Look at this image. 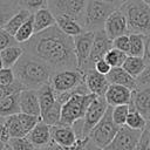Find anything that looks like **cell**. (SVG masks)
Returning <instances> with one entry per match:
<instances>
[{"mask_svg": "<svg viewBox=\"0 0 150 150\" xmlns=\"http://www.w3.org/2000/svg\"><path fill=\"white\" fill-rule=\"evenodd\" d=\"M130 36V56L143 57L145 52V35L143 34H129Z\"/></svg>", "mask_w": 150, "mask_h": 150, "instance_id": "cell-32", "label": "cell"}, {"mask_svg": "<svg viewBox=\"0 0 150 150\" xmlns=\"http://www.w3.org/2000/svg\"><path fill=\"white\" fill-rule=\"evenodd\" d=\"M14 45H18L16 41H15V39H14V36L9 35V34H8L6 30H4V29H0V53H1L4 49H6L7 47L14 46Z\"/></svg>", "mask_w": 150, "mask_h": 150, "instance_id": "cell-40", "label": "cell"}, {"mask_svg": "<svg viewBox=\"0 0 150 150\" xmlns=\"http://www.w3.org/2000/svg\"><path fill=\"white\" fill-rule=\"evenodd\" d=\"M62 150H67V149H62ZM68 150H69V149H68Z\"/></svg>", "mask_w": 150, "mask_h": 150, "instance_id": "cell-54", "label": "cell"}, {"mask_svg": "<svg viewBox=\"0 0 150 150\" xmlns=\"http://www.w3.org/2000/svg\"><path fill=\"white\" fill-rule=\"evenodd\" d=\"M34 34H35L34 33V19H33V13H32V15L27 19V21L16 32V34L14 35V39L18 45H23L28 42L33 38Z\"/></svg>", "mask_w": 150, "mask_h": 150, "instance_id": "cell-30", "label": "cell"}, {"mask_svg": "<svg viewBox=\"0 0 150 150\" xmlns=\"http://www.w3.org/2000/svg\"><path fill=\"white\" fill-rule=\"evenodd\" d=\"M84 83L90 94L95 96H104L105 91L109 87V82L107 76L98 74L95 69H89L83 73Z\"/></svg>", "mask_w": 150, "mask_h": 150, "instance_id": "cell-16", "label": "cell"}, {"mask_svg": "<svg viewBox=\"0 0 150 150\" xmlns=\"http://www.w3.org/2000/svg\"><path fill=\"white\" fill-rule=\"evenodd\" d=\"M5 127H6V130L9 135V138H18V137H26L27 136L18 115H13V116L5 118Z\"/></svg>", "mask_w": 150, "mask_h": 150, "instance_id": "cell-28", "label": "cell"}, {"mask_svg": "<svg viewBox=\"0 0 150 150\" xmlns=\"http://www.w3.org/2000/svg\"><path fill=\"white\" fill-rule=\"evenodd\" d=\"M130 111V105L129 104H123V105H117L114 107L111 110V115H112V120L115 122L116 125L124 127L125 122H127V117L129 115Z\"/></svg>", "mask_w": 150, "mask_h": 150, "instance_id": "cell-34", "label": "cell"}, {"mask_svg": "<svg viewBox=\"0 0 150 150\" xmlns=\"http://www.w3.org/2000/svg\"><path fill=\"white\" fill-rule=\"evenodd\" d=\"M89 0H49L48 8L56 15L70 18L84 28L86 13Z\"/></svg>", "mask_w": 150, "mask_h": 150, "instance_id": "cell-5", "label": "cell"}, {"mask_svg": "<svg viewBox=\"0 0 150 150\" xmlns=\"http://www.w3.org/2000/svg\"><path fill=\"white\" fill-rule=\"evenodd\" d=\"M50 134H52V141L59 146L67 150L71 149L77 142L76 134L73 127H69V125L57 124V125L50 127Z\"/></svg>", "mask_w": 150, "mask_h": 150, "instance_id": "cell-14", "label": "cell"}, {"mask_svg": "<svg viewBox=\"0 0 150 150\" xmlns=\"http://www.w3.org/2000/svg\"><path fill=\"white\" fill-rule=\"evenodd\" d=\"M4 150H12V148H11V145H9L8 143H6V144H5V148H4Z\"/></svg>", "mask_w": 150, "mask_h": 150, "instance_id": "cell-48", "label": "cell"}, {"mask_svg": "<svg viewBox=\"0 0 150 150\" xmlns=\"http://www.w3.org/2000/svg\"><path fill=\"white\" fill-rule=\"evenodd\" d=\"M61 108H62V104L56 101L50 108H48L46 111H43L41 114V121L49 127H54V125L60 124Z\"/></svg>", "mask_w": 150, "mask_h": 150, "instance_id": "cell-31", "label": "cell"}, {"mask_svg": "<svg viewBox=\"0 0 150 150\" xmlns=\"http://www.w3.org/2000/svg\"><path fill=\"white\" fill-rule=\"evenodd\" d=\"M84 82L83 73L79 69L76 70H59L55 71L49 81V84L52 86L55 94H64L73 91L76 89L81 83Z\"/></svg>", "mask_w": 150, "mask_h": 150, "instance_id": "cell-8", "label": "cell"}, {"mask_svg": "<svg viewBox=\"0 0 150 150\" xmlns=\"http://www.w3.org/2000/svg\"><path fill=\"white\" fill-rule=\"evenodd\" d=\"M149 36H150V30H149Z\"/></svg>", "mask_w": 150, "mask_h": 150, "instance_id": "cell-53", "label": "cell"}, {"mask_svg": "<svg viewBox=\"0 0 150 150\" xmlns=\"http://www.w3.org/2000/svg\"><path fill=\"white\" fill-rule=\"evenodd\" d=\"M23 54H25V49L21 45L9 46L6 49H4L0 53L2 63H4V68H13Z\"/></svg>", "mask_w": 150, "mask_h": 150, "instance_id": "cell-25", "label": "cell"}, {"mask_svg": "<svg viewBox=\"0 0 150 150\" xmlns=\"http://www.w3.org/2000/svg\"><path fill=\"white\" fill-rule=\"evenodd\" d=\"M33 19H34V33L35 34L41 33L56 25L55 16L48 7L35 11L33 13Z\"/></svg>", "mask_w": 150, "mask_h": 150, "instance_id": "cell-21", "label": "cell"}, {"mask_svg": "<svg viewBox=\"0 0 150 150\" xmlns=\"http://www.w3.org/2000/svg\"><path fill=\"white\" fill-rule=\"evenodd\" d=\"M48 7V0H19V8L34 13L38 9Z\"/></svg>", "mask_w": 150, "mask_h": 150, "instance_id": "cell-35", "label": "cell"}, {"mask_svg": "<svg viewBox=\"0 0 150 150\" xmlns=\"http://www.w3.org/2000/svg\"><path fill=\"white\" fill-rule=\"evenodd\" d=\"M111 110H112V107H108L102 120L96 124V127L89 134L90 142L95 146L102 150L110 144V142L114 139L117 131L120 130V127L116 125L112 120Z\"/></svg>", "mask_w": 150, "mask_h": 150, "instance_id": "cell-6", "label": "cell"}, {"mask_svg": "<svg viewBox=\"0 0 150 150\" xmlns=\"http://www.w3.org/2000/svg\"><path fill=\"white\" fill-rule=\"evenodd\" d=\"M128 57V54L118 50V49H115V48H111L107 55L104 56V60L110 64L111 68H118V67H122L124 61L127 60Z\"/></svg>", "mask_w": 150, "mask_h": 150, "instance_id": "cell-33", "label": "cell"}, {"mask_svg": "<svg viewBox=\"0 0 150 150\" xmlns=\"http://www.w3.org/2000/svg\"><path fill=\"white\" fill-rule=\"evenodd\" d=\"M20 109L23 114L39 117L41 116V108L36 90L25 89L20 91Z\"/></svg>", "mask_w": 150, "mask_h": 150, "instance_id": "cell-18", "label": "cell"}, {"mask_svg": "<svg viewBox=\"0 0 150 150\" xmlns=\"http://www.w3.org/2000/svg\"><path fill=\"white\" fill-rule=\"evenodd\" d=\"M32 15V13L27 9H19L16 13H14L8 21L6 22V25L4 26V30H6L9 35L14 36L16 34V32L21 28V26L27 21V19Z\"/></svg>", "mask_w": 150, "mask_h": 150, "instance_id": "cell-24", "label": "cell"}, {"mask_svg": "<svg viewBox=\"0 0 150 150\" xmlns=\"http://www.w3.org/2000/svg\"><path fill=\"white\" fill-rule=\"evenodd\" d=\"M55 20H56V26L60 28V30L70 38H75L86 30L79 22H76L75 20H73L70 18L56 15Z\"/></svg>", "mask_w": 150, "mask_h": 150, "instance_id": "cell-23", "label": "cell"}, {"mask_svg": "<svg viewBox=\"0 0 150 150\" xmlns=\"http://www.w3.org/2000/svg\"><path fill=\"white\" fill-rule=\"evenodd\" d=\"M120 9L127 18L129 34L149 35L150 6L144 0H127Z\"/></svg>", "mask_w": 150, "mask_h": 150, "instance_id": "cell-3", "label": "cell"}, {"mask_svg": "<svg viewBox=\"0 0 150 150\" xmlns=\"http://www.w3.org/2000/svg\"><path fill=\"white\" fill-rule=\"evenodd\" d=\"M48 1H49V0H48Z\"/></svg>", "mask_w": 150, "mask_h": 150, "instance_id": "cell-56", "label": "cell"}, {"mask_svg": "<svg viewBox=\"0 0 150 150\" xmlns=\"http://www.w3.org/2000/svg\"><path fill=\"white\" fill-rule=\"evenodd\" d=\"M21 112L20 109V91L11 94L0 101V116L7 118Z\"/></svg>", "mask_w": 150, "mask_h": 150, "instance_id": "cell-22", "label": "cell"}, {"mask_svg": "<svg viewBox=\"0 0 150 150\" xmlns=\"http://www.w3.org/2000/svg\"><path fill=\"white\" fill-rule=\"evenodd\" d=\"M137 87H150V66H145L144 70L141 73V75L136 79Z\"/></svg>", "mask_w": 150, "mask_h": 150, "instance_id": "cell-43", "label": "cell"}, {"mask_svg": "<svg viewBox=\"0 0 150 150\" xmlns=\"http://www.w3.org/2000/svg\"><path fill=\"white\" fill-rule=\"evenodd\" d=\"M15 81L21 86L22 90H38L42 86L49 83L54 70L41 60L25 53L18 63L12 68Z\"/></svg>", "mask_w": 150, "mask_h": 150, "instance_id": "cell-2", "label": "cell"}, {"mask_svg": "<svg viewBox=\"0 0 150 150\" xmlns=\"http://www.w3.org/2000/svg\"><path fill=\"white\" fill-rule=\"evenodd\" d=\"M38 93V97H39V102H40V108H41V114L43 111H46L48 108H50L55 102H56V97H55V93L52 88V86L49 83L42 86L40 89L36 90ZM41 117V116H40Z\"/></svg>", "mask_w": 150, "mask_h": 150, "instance_id": "cell-26", "label": "cell"}, {"mask_svg": "<svg viewBox=\"0 0 150 150\" xmlns=\"http://www.w3.org/2000/svg\"><path fill=\"white\" fill-rule=\"evenodd\" d=\"M112 48V40H110L104 29L95 32V36H94V42H93V48H91V54H90V68L94 69V64L96 61L104 59V56L107 55V53Z\"/></svg>", "mask_w": 150, "mask_h": 150, "instance_id": "cell-13", "label": "cell"}, {"mask_svg": "<svg viewBox=\"0 0 150 150\" xmlns=\"http://www.w3.org/2000/svg\"><path fill=\"white\" fill-rule=\"evenodd\" d=\"M136 150H150V130L149 129L145 128V130L142 131Z\"/></svg>", "mask_w": 150, "mask_h": 150, "instance_id": "cell-41", "label": "cell"}, {"mask_svg": "<svg viewBox=\"0 0 150 150\" xmlns=\"http://www.w3.org/2000/svg\"><path fill=\"white\" fill-rule=\"evenodd\" d=\"M142 131L132 130L127 125L121 127L114 139L103 150H136Z\"/></svg>", "mask_w": 150, "mask_h": 150, "instance_id": "cell-11", "label": "cell"}, {"mask_svg": "<svg viewBox=\"0 0 150 150\" xmlns=\"http://www.w3.org/2000/svg\"><path fill=\"white\" fill-rule=\"evenodd\" d=\"M96 96L93 94L88 95H81V94H74L71 95L61 108V120L60 124L73 127V124L80 120H82L86 115V111L93 100Z\"/></svg>", "mask_w": 150, "mask_h": 150, "instance_id": "cell-4", "label": "cell"}, {"mask_svg": "<svg viewBox=\"0 0 150 150\" xmlns=\"http://www.w3.org/2000/svg\"><path fill=\"white\" fill-rule=\"evenodd\" d=\"M125 1H127V0H125Z\"/></svg>", "mask_w": 150, "mask_h": 150, "instance_id": "cell-55", "label": "cell"}, {"mask_svg": "<svg viewBox=\"0 0 150 150\" xmlns=\"http://www.w3.org/2000/svg\"><path fill=\"white\" fill-rule=\"evenodd\" d=\"M130 105L146 118L150 111V87H141L132 90Z\"/></svg>", "mask_w": 150, "mask_h": 150, "instance_id": "cell-19", "label": "cell"}, {"mask_svg": "<svg viewBox=\"0 0 150 150\" xmlns=\"http://www.w3.org/2000/svg\"><path fill=\"white\" fill-rule=\"evenodd\" d=\"M107 80H108L109 84L123 86V87H127L131 90H136L138 88L136 79L132 77L131 75H129L122 67L111 68L110 73L107 75Z\"/></svg>", "mask_w": 150, "mask_h": 150, "instance_id": "cell-20", "label": "cell"}, {"mask_svg": "<svg viewBox=\"0 0 150 150\" xmlns=\"http://www.w3.org/2000/svg\"><path fill=\"white\" fill-rule=\"evenodd\" d=\"M108 103L104 98V96H96L90 105L88 107L84 117L82 118V134L83 138H88L90 131L96 127V124L102 120L104 116L107 109H108Z\"/></svg>", "mask_w": 150, "mask_h": 150, "instance_id": "cell-10", "label": "cell"}, {"mask_svg": "<svg viewBox=\"0 0 150 150\" xmlns=\"http://www.w3.org/2000/svg\"><path fill=\"white\" fill-rule=\"evenodd\" d=\"M4 148H5V143L0 142V150H4Z\"/></svg>", "mask_w": 150, "mask_h": 150, "instance_id": "cell-50", "label": "cell"}, {"mask_svg": "<svg viewBox=\"0 0 150 150\" xmlns=\"http://www.w3.org/2000/svg\"><path fill=\"white\" fill-rule=\"evenodd\" d=\"M8 144L11 145L12 150H36L30 141L26 137H18V138H9Z\"/></svg>", "mask_w": 150, "mask_h": 150, "instance_id": "cell-37", "label": "cell"}, {"mask_svg": "<svg viewBox=\"0 0 150 150\" xmlns=\"http://www.w3.org/2000/svg\"><path fill=\"white\" fill-rule=\"evenodd\" d=\"M130 105V104H129ZM146 124H148V121L146 118L141 114L138 112L134 107L130 105V111H129V115L127 117V122H125V125L132 130H138V131H143L145 130L146 128Z\"/></svg>", "mask_w": 150, "mask_h": 150, "instance_id": "cell-29", "label": "cell"}, {"mask_svg": "<svg viewBox=\"0 0 150 150\" xmlns=\"http://www.w3.org/2000/svg\"><path fill=\"white\" fill-rule=\"evenodd\" d=\"M112 48L118 49L125 54L129 55V50H130V36L129 34L118 36L116 39L112 40Z\"/></svg>", "mask_w": 150, "mask_h": 150, "instance_id": "cell-38", "label": "cell"}, {"mask_svg": "<svg viewBox=\"0 0 150 150\" xmlns=\"http://www.w3.org/2000/svg\"><path fill=\"white\" fill-rule=\"evenodd\" d=\"M22 90V88H21V86L15 81V83L13 84V86H9V87H6V86H1L0 84V101L2 100V98H5L6 96H8V95H11V94H14V93H19V91H21Z\"/></svg>", "mask_w": 150, "mask_h": 150, "instance_id": "cell-42", "label": "cell"}, {"mask_svg": "<svg viewBox=\"0 0 150 150\" xmlns=\"http://www.w3.org/2000/svg\"><path fill=\"white\" fill-rule=\"evenodd\" d=\"M145 64L150 66V36L148 35L145 38V52H144V56H143Z\"/></svg>", "mask_w": 150, "mask_h": 150, "instance_id": "cell-46", "label": "cell"}, {"mask_svg": "<svg viewBox=\"0 0 150 150\" xmlns=\"http://www.w3.org/2000/svg\"><path fill=\"white\" fill-rule=\"evenodd\" d=\"M18 116H19V120H20V122H21V124H22L27 135L41 121V117H39V116H33V115H28V114H23V112L18 114Z\"/></svg>", "mask_w": 150, "mask_h": 150, "instance_id": "cell-36", "label": "cell"}, {"mask_svg": "<svg viewBox=\"0 0 150 150\" xmlns=\"http://www.w3.org/2000/svg\"><path fill=\"white\" fill-rule=\"evenodd\" d=\"M15 83V76L12 68H2L0 70V84L1 86H13Z\"/></svg>", "mask_w": 150, "mask_h": 150, "instance_id": "cell-39", "label": "cell"}, {"mask_svg": "<svg viewBox=\"0 0 150 150\" xmlns=\"http://www.w3.org/2000/svg\"><path fill=\"white\" fill-rule=\"evenodd\" d=\"M27 138L30 141V143L34 145L36 150L48 146L52 141V134H50V127L40 121L33 130H30L27 135Z\"/></svg>", "mask_w": 150, "mask_h": 150, "instance_id": "cell-17", "label": "cell"}, {"mask_svg": "<svg viewBox=\"0 0 150 150\" xmlns=\"http://www.w3.org/2000/svg\"><path fill=\"white\" fill-rule=\"evenodd\" d=\"M131 96H132V90L118 86V84H109L104 98L108 103L109 107H117V105H123V104H130L131 102Z\"/></svg>", "mask_w": 150, "mask_h": 150, "instance_id": "cell-15", "label": "cell"}, {"mask_svg": "<svg viewBox=\"0 0 150 150\" xmlns=\"http://www.w3.org/2000/svg\"><path fill=\"white\" fill-rule=\"evenodd\" d=\"M98 1H102V2H105V4H109L116 8H120L124 2L125 0H98Z\"/></svg>", "mask_w": 150, "mask_h": 150, "instance_id": "cell-47", "label": "cell"}, {"mask_svg": "<svg viewBox=\"0 0 150 150\" xmlns=\"http://www.w3.org/2000/svg\"><path fill=\"white\" fill-rule=\"evenodd\" d=\"M144 1H145V2H146L149 6H150V0H144Z\"/></svg>", "mask_w": 150, "mask_h": 150, "instance_id": "cell-52", "label": "cell"}, {"mask_svg": "<svg viewBox=\"0 0 150 150\" xmlns=\"http://www.w3.org/2000/svg\"><path fill=\"white\" fill-rule=\"evenodd\" d=\"M21 46L25 53L45 62L54 73L66 69H77L74 40L62 33L56 25L41 33L34 34L28 42Z\"/></svg>", "mask_w": 150, "mask_h": 150, "instance_id": "cell-1", "label": "cell"}, {"mask_svg": "<svg viewBox=\"0 0 150 150\" xmlns=\"http://www.w3.org/2000/svg\"><path fill=\"white\" fill-rule=\"evenodd\" d=\"M8 141H9V135L5 127V118L0 116V142L6 144L8 143Z\"/></svg>", "mask_w": 150, "mask_h": 150, "instance_id": "cell-45", "label": "cell"}, {"mask_svg": "<svg viewBox=\"0 0 150 150\" xmlns=\"http://www.w3.org/2000/svg\"><path fill=\"white\" fill-rule=\"evenodd\" d=\"M104 32L110 40H114L118 36L129 34L127 18L120 8L111 12L110 15L108 16V19L104 23Z\"/></svg>", "mask_w": 150, "mask_h": 150, "instance_id": "cell-12", "label": "cell"}, {"mask_svg": "<svg viewBox=\"0 0 150 150\" xmlns=\"http://www.w3.org/2000/svg\"><path fill=\"white\" fill-rule=\"evenodd\" d=\"M145 66H146V64H145V61H144L143 57H136V56H130V55H128V57H127V60L124 61L122 68H123L129 75H131L132 77L137 79V77L141 75V73L144 70Z\"/></svg>", "mask_w": 150, "mask_h": 150, "instance_id": "cell-27", "label": "cell"}, {"mask_svg": "<svg viewBox=\"0 0 150 150\" xmlns=\"http://www.w3.org/2000/svg\"><path fill=\"white\" fill-rule=\"evenodd\" d=\"M115 9L118 8L98 0H89L84 20V29L94 33L104 29V23L108 16Z\"/></svg>", "mask_w": 150, "mask_h": 150, "instance_id": "cell-7", "label": "cell"}, {"mask_svg": "<svg viewBox=\"0 0 150 150\" xmlns=\"http://www.w3.org/2000/svg\"><path fill=\"white\" fill-rule=\"evenodd\" d=\"M146 120L150 121V111H149V114H148V116H146Z\"/></svg>", "mask_w": 150, "mask_h": 150, "instance_id": "cell-51", "label": "cell"}, {"mask_svg": "<svg viewBox=\"0 0 150 150\" xmlns=\"http://www.w3.org/2000/svg\"><path fill=\"white\" fill-rule=\"evenodd\" d=\"M4 68V63H2V59H1V55H0V70Z\"/></svg>", "mask_w": 150, "mask_h": 150, "instance_id": "cell-49", "label": "cell"}, {"mask_svg": "<svg viewBox=\"0 0 150 150\" xmlns=\"http://www.w3.org/2000/svg\"><path fill=\"white\" fill-rule=\"evenodd\" d=\"M94 36H95L94 32L84 30L82 34L73 38L74 50H75V56H76V62H77V69L82 73L91 69L89 60H90Z\"/></svg>", "mask_w": 150, "mask_h": 150, "instance_id": "cell-9", "label": "cell"}, {"mask_svg": "<svg viewBox=\"0 0 150 150\" xmlns=\"http://www.w3.org/2000/svg\"><path fill=\"white\" fill-rule=\"evenodd\" d=\"M94 69H95L98 74L107 76V75L110 73L111 67H110V64H109L104 59H101V60H98V61L95 62V64H94Z\"/></svg>", "mask_w": 150, "mask_h": 150, "instance_id": "cell-44", "label": "cell"}]
</instances>
